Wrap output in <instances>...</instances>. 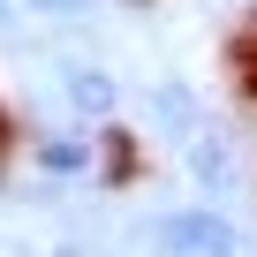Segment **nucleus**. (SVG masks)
<instances>
[{"label": "nucleus", "mask_w": 257, "mask_h": 257, "mask_svg": "<svg viewBox=\"0 0 257 257\" xmlns=\"http://www.w3.org/2000/svg\"><path fill=\"white\" fill-rule=\"evenodd\" d=\"M61 91H68V106L91 113V121H113V106H121V83H113V68H98V61H61Z\"/></svg>", "instance_id": "f03ea898"}, {"label": "nucleus", "mask_w": 257, "mask_h": 257, "mask_svg": "<svg viewBox=\"0 0 257 257\" xmlns=\"http://www.w3.org/2000/svg\"><path fill=\"white\" fill-rule=\"evenodd\" d=\"M159 249L167 257H242V234L227 212H204V204H182L159 219Z\"/></svg>", "instance_id": "f257e3e1"}, {"label": "nucleus", "mask_w": 257, "mask_h": 257, "mask_svg": "<svg viewBox=\"0 0 257 257\" xmlns=\"http://www.w3.org/2000/svg\"><path fill=\"white\" fill-rule=\"evenodd\" d=\"M31 8H46V16H83V0H31Z\"/></svg>", "instance_id": "39448f33"}, {"label": "nucleus", "mask_w": 257, "mask_h": 257, "mask_svg": "<svg viewBox=\"0 0 257 257\" xmlns=\"http://www.w3.org/2000/svg\"><path fill=\"white\" fill-rule=\"evenodd\" d=\"M182 159H189V174L204 182V189H219L227 174H234V159H227V144H219V128H182Z\"/></svg>", "instance_id": "7ed1b4c3"}, {"label": "nucleus", "mask_w": 257, "mask_h": 257, "mask_svg": "<svg viewBox=\"0 0 257 257\" xmlns=\"http://www.w3.org/2000/svg\"><path fill=\"white\" fill-rule=\"evenodd\" d=\"M38 167L46 174H83L91 152H83V137H38Z\"/></svg>", "instance_id": "20e7f679"}]
</instances>
